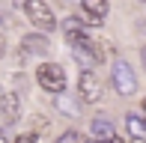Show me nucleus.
Masks as SVG:
<instances>
[{"label":"nucleus","mask_w":146,"mask_h":143,"mask_svg":"<svg viewBox=\"0 0 146 143\" xmlns=\"http://www.w3.org/2000/svg\"><path fill=\"white\" fill-rule=\"evenodd\" d=\"M66 3H72V0H66Z\"/></svg>","instance_id":"20"},{"label":"nucleus","mask_w":146,"mask_h":143,"mask_svg":"<svg viewBox=\"0 0 146 143\" xmlns=\"http://www.w3.org/2000/svg\"><path fill=\"white\" fill-rule=\"evenodd\" d=\"M54 105H57V110L60 113H66V116H72L75 119L78 113H81V105H78L72 95H63V93H57V99H54Z\"/></svg>","instance_id":"12"},{"label":"nucleus","mask_w":146,"mask_h":143,"mask_svg":"<svg viewBox=\"0 0 146 143\" xmlns=\"http://www.w3.org/2000/svg\"><path fill=\"white\" fill-rule=\"evenodd\" d=\"M15 143H39V137H36V134H18V137H15Z\"/></svg>","instance_id":"14"},{"label":"nucleus","mask_w":146,"mask_h":143,"mask_svg":"<svg viewBox=\"0 0 146 143\" xmlns=\"http://www.w3.org/2000/svg\"><path fill=\"white\" fill-rule=\"evenodd\" d=\"M110 83H113L116 95H122V99L137 93V75L125 60H113V66H110Z\"/></svg>","instance_id":"1"},{"label":"nucleus","mask_w":146,"mask_h":143,"mask_svg":"<svg viewBox=\"0 0 146 143\" xmlns=\"http://www.w3.org/2000/svg\"><path fill=\"white\" fill-rule=\"evenodd\" d=\"M0 101H3V87H0Z\"/></svg>","instance_id":"19"},{"label":"nucleus","mask_w":146,"mask_h":143,"mask_svg":"<svg viewBox=\"0 0 146 143\" xmlns=\"http://www.w3.org/2000/svg\"><path fill=\"white\" fill-rule=\"evenodd\" d=\"M36 81L39 87L45 89V93H66V72L60 63H42V66L36 69Z\"/></svg>","instance_id":"2"},{"label":"nucleus","mask_w":146,"mask_h":143,"mask_svg":"<svg viewBox=\"0 0 146 143\" xmlns=\"http://www.w3.org/2000/svg\"><path fill=\"white\" fill-rule=\"evenodd\" d=\"M63 33H66V42L75 45V42H81V39H87V24H84L78 15H69L63 21Z\"/></svg>","instance_id":"7"},{"label":"nucleus","mask_w":146,"mask_h":143,"mask_svg":"<svg viewBox=\"0 0 146 143\" xmlns=\"http://www.w3.org/2000/svg\"><path fill=\"white\" fill-rule=\"evenodd\" d=\"M6 54V42H3V36H0V57Z\"/></svg>","instance_id":"15"},{"label":"nucleus","mask_w":146,"mask_h":143,"mask_svg":"<svg viewBox=\"0 0 146 143\" xmlns=\"http://www.w3.org/2000/svg\"><path fill=\"white\" fill-rule=\"evenodd\" d=\"M0 143H9V140H6V131H3V125H0Z\"/></svg>","instance_id":"16"},{"label":"nucleus","mask_w":146,"mask_h":143,"mask_svg":"<svg viewBox=\"0 0 146 143\" xmlns=\"http://www.w3.org/2000/svg\"><path fill=\"white\" fill-rule=\"evenodd\" d=\"M125 128H128V137L131 140H146V125H143L140 113H128V116H125Z\"/></svg>","instance_id":"11"},{"label":"nucleus","mask_w":146,"mask_h":143,"mask_svg":"<svg viewBox=\"0 0 146 143\" xmlns=\"http://www.w3.org/2000/svg\"><path fill=\"white\" fill-rule=\"evenodd\" d=\"M57 143H84V137H81L78 131H63V134L57 137Z\"/></svg>","instance_id":"13"},{"label":"nucleus","mask_w":146,"mask_h":143,"mask_svg":"<svg viewBox=\"0 0 146 143\" xmlns=\"http://www.w3.org/2000/svg\"><path fill=\"white\" fill-rule=\"evenodd\" d=\"M128 143H146V140H128Z\"/></svg>","instance_id":"18"},{"label":"nucleus","mask_w":146,"mask_h":143,"mask_svg":"<svg viewBox=\"0 0 146 143\" xmlns=\"http://www.w3.org/2000/svg\"><path fill=\"white\" fill-rule=\"evenodd\" d=\"M0 24H3V21H0Z\"/></svg>","instance_id":"21"},{"label":"nucleus","mask_w":146,"mask_h":143,"mask_svg":"<svg viewBox=\"0 0 146 143\" xmlns=\"http://www.w3.org/2000/svg\"><path fill=\"white\" fill-rule=\"evenodd\" d=\"M24 6H27V18H30L33 24H36L39 30H45V33H48V30H57L54 9H51L45 0H27Z\"/></svg>","instance_id":"3"},{"label":"nucleus","mask_w":146,"mask_h":143,"mask_svg":"<svg viewBox=\"0 0 146 143\" xmlns=\"http://www.w3.org/2000/svg\"><path fill=\"white\" fill-rule=\"evenodd\" d=\"M24 3H27V0H15V6H24Z\"/></svg>","instance_id":"17"},{"label":"nucleus","mask_w":146,"mask_h":143,"mask_svg":"<svg viewBox=\"0 0 146 143\" xmlns=\"http://www.w3.org/2000/svg\"><path fill=\"white\" fill-rule=\"evenodd\" d=\"M90 134L96 143H116V131L110 125V119H104V116H96L90 122Z\"/></svg>","instance_id":"6"},{"label":"nucleus","mask_w":146,"mask_h":143,"mask_svg":"<svg viewBox=\"0 0 146 143\" xmlns=\"http://www.w3.org/2000/svg\"><path fill=\"white\" fill-rule=\"evenodd\" d=\"M78 95L84 105H98L102 101V81L96 72H81L78 77Z\"/></svg>","instance_id":"4"},{"label":"nucleus","mask_w":146,"mask_h":143,"mask_svg":"<svg viewBox=\"0 0 146 143\" xmlns=\"http://www.w3.org/2000/svg\"><path fill=\"white\" fill-rule=\"evenodd\" d=\"M0 116H3L6 125H15L21 119V99L18 93H3V101H0Z\"/></svg>","instance_id":"5"},{"label":"nucleus","mask_w":146,"mask_h":143,"mask_svg":"<svg viewBox=\"0 0 146 143\" xmlns=\"http://www.w3.org/2000/svg\"><path fill=\"white\" fill-rule=\"evenodd\" d=\"M81 6H84V12H87L96 24H102L104 18H108V12H110L108 0H81Z\"/></svg>","instance_id":"10"},{"label":"nucleus","mask_w":146,"mask_h":143,"mask_svg":"<svg viewBox=\"0 0 146 143\" xmlns=\"http://www.w3.org/2000/svg\"><path fill=\"white\" fill-rule=\"evenodd\" d=\"M87 39H90V36H87ZM87 39H81V42H75V45H72V57L78 60L81 72H92V69L98 66V63H96V57H92V54H90V48H87Z\"/></svg>","instance_id":"8"},{"label":"nucleus","mask_w":146,"mask_h":143,"mask_svg":"<svg viewBox=\"0 0 146 143\" xmlns=\"http://www.w3.org/2000/svg\"><path fill=\"white\" fill-rule=\"evenodd\" d=\"M21 48H24V54H36V57H42V54H48V39H45L42 33H27L21 39Z\"/></svg>","instance_id":"9"}]
</instances>
